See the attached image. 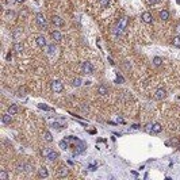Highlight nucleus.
I'll use <instances>...</instances> for the list:
<instances>
[{
  "label": "nucleus",
  "instance_id": "1",
  "mask_svg": "<svg viewBox=\"0 0 180 180\" xmlns=\"http://www.w3.org/2000/svg\"><path fill=\"white\" fill-rule=\"evenodd\" d=\"M52 89L56 93H60V92H62V89H64V85H62V83L60 80H54L52 83Z\"/></svg>",
  "mask_w": 180,
  "mask_h": 180
},
{
  "label": "nucleus",
  "instance_id": "2",
  "mask_svg": "<svg viewBox=\"0 0 180 180\" xmlns=\"http://www.w3.org/2000/svg\"><path fill=\"white\" fill-rule=\"evenodd\" d=\"M81 70H83L85 75H91V73L93 72V68H92V65H91V62H88V61L83 62V64H81Z\"/></svg>",
  "mask_w": 180,
  "mask_h": 180
},
{
  "label": "nucleus",
  "instance_id": "3",
  "mask_svg": "<svg viewBox=\"0 0 180 180\" xmlns=\"http://www.w3.org/2000/svg\"><path fill=\"white\" fill-rule=\"evenodd\" d=\"M35 20H37V23H38V26H40V27H42V29L46 27V18L43 16L42 14H37Z\"/></svg>",
  "mask_w": 180,
  "mask_h": 180
},
{
  "label": "nucleus",
  "instance_id": "4",
  "mask_svg": "<svg viewBox=\"0 0 180 180\" xmlns=\"http://www.w3.org/2000/svg\"><path fill=\"white\" fill-rule=\"evenodd\" d=\"M165 96H167V91L164 88H159L154 93V99H157V100H162Z\"/></svg>",
  "mask_w": 180,
  "mask_h": 180
},
{
  "label": "nucleus",
  "instance_id": "5",
  "mask_svg": "<svg viewBox=\"0 0 180 180\" xmlns=\"http://www.w3.org/2000/svg\"><path fill=\"white\" fill-rule=\"evenodd\" d=\"M141 19H142V22L145 23H152L153 22V16L150 12H144L142 15H141Z\"/></svg>",
  "mask_w": 180,
  "mask_h": 180
},
{
  "label": "nucleus",
  "instance_id": "6",
  "mask_svg": "<svg viewBox=\"0 0 180 180\" xmlns=\"http://www.w3.org/2000/svg\"><path fill=\"white\" fill-rule=\"evenodd\" d=\"M127 23H129V19L126 18V16H123V18H121L119 20H118V23H116V26H118L119 29H125V27H126L127 26Z\"/></svg>",
  "mask_w": 180,
  "mask_h": 180
},
{
  "label": "nucleus",
  "instance_id": "7",
  "mask_svg": "<svg viewBox=\"0 0 180 180\" xmlns=\"http://www.w3.org/2000/svg\"><path fill=\"white\" fill-rule=\"evenodd\" d=\"M52 22H53V25H54V26H58V27L64 25V19L60 18V16H57V15H54V16L52 18Z\"/></svg>",
  "mask_w": 180,
  "mask_h": 180
},
{
  "label": "nucleus",
  "instance_id": "8",
  "mask_svg": "<svg viewBox=\"0 0 180 180\" xmlns=\"http://www.w3.org/2000/svg\"><path fill=\"white\" fill-rule=\"evenodd\" d=\"M37 45L40 46V48H45L46 46V40H45V37H42V35H40V37H37Z\"/></svg>",
  "mask_w": 180,
  "mask_h": 180
},
{
  "label": "nucleus",
  "instance_id": "9",
  "mask_svg": "<svg viewBox=\"0 0 180 180\" xmlns=\"http://www.w3.org/2000/svg\"><path fill=\"white\" fill-rule=\"evenodd\" d=\"M98 93H99V95H102V96L107 95V93H108V89H107L106 85H99V87H98Z\"/></svg>",
  "mask_w": 180,
  "mask_h": 180
},
{
  "label": "nucleus",
  "instance_id": "10",
  "mask_svg": "<svg viewBox=\"0 0 180 180\" xmlns=\"http://www.w3.org/2000/svg\"><path fill=\"white\" fill-rule=\"evenodd\" d=\"M52 37H53V40L57 41V42H60V41L62 40V34L60 33V31H53V33H52Z\"/></svg>",
  "mask_w": 180,
  "mask_h": 180
},
{
  "label": "nucleus",
  "instance_id": "11",
  "mask_svg": "<svg viewBox=\"0 0 180 180\" xmlns=\"http://www.w3.org/2000/svg\"><path fill=\"white\" fill-rule=\"evenodd\" d=\"M160 19H161V20H168V19H169V12H168L167 10L160 11Z\"/></svg>",
  "mask_w": 180,
  "mask_h": 180
},
{
  "label": "nucleus",
  "instance_id": "12",
  "mask_svg": "<svg viewBox=\"0 0 180 180\" xmlns=\"http://www.w3.org/2000/svg\"><path fill=\"white\" fill-rule=\"evenodd\" d=\"M2 121H3V123H5V125H10L11 121H12L11 114H4V115L2 116Z\"/></svg>",
  "mask_w": 180,
  "mask_h": 180
},
{
  "label": "nucleus",
  "instance_id": "13",
  "mask_svg": "<svg viewBox=\"0 0 180 180\" xmlns=\"http://www.w3.org/2000/svg\"><path fill=\"white\" fill-rule=\"evenodd\" d=\"M43 139H45V141H48V142H52V141H53L52 133H50V131H43Z\"/></svg>",
  "mask_w": 180,
  "mask_h": 180
},
{
  "label": "nucleus",
  "instance_id": "14",
  "mask_svg": "<svg viewBox=\"0 0 180 180\" xmlns=\"http://www.w3.org/2000/svg\"><path fill=\"white\" fill-rule=\"evenodd\" d=\"M16 113H18V106H16V104H11V106L8 107V114L15 115Z\"/></svg>",
  "mask_w": 180,
  "mask_h": 180
},
{
  "label": "nucleus",
  "instance_id": "15",
  "mask_svg": "<svg viewBox=\"0 0 180 180\" xmlns=\"http://www.w3.org/2000/svg\"><path fill=\"white\" fill-rule=\"evenodd\" d=\"M38 176H40V177H46V176H48V169H46L45 167L40 168V171H38Z\"/></svg>",
  "mask_w": 180,
  "mask_h": 180
},
{
  "label": "nucleus",
  "instance_id": "16",
  "mask_svg": "<svg viewBox=\"0 0 180 180\" xmlns=\"http://www.w3.org/2000/svg\"><path fill=\"white\" fill-rule=\"evenodd\" d=\"M14 50L18 54H20V53L23 52V45H22V43H15V45H14Z\"/></svg>",
  "mask_w": 180,
  "mask_h": 180
},
{
  "label": "nucleus",
  "instance_id": "17",
  "mask_svg": "<svg viewBox=\"0 0 180 180\" xmlns=\"http://www.w3.org/2000/svg\"><path fill=\"white\" fill-rule=\"evenodd\" d=\"M161 130H162V126L160 123H153V129H152L153 133H160Z\"/></svg>",
  "mask_w": 180,
  "mask_h": 180
},
{
  "label": "nucleus",
  "instance_id": "18",
  "mask_svg": "<svg viewBox=\"0 0 180 180\" xmlns=\"http://www.w3.org/2000/svg\"><path fill=\"white\" fill-rule=\"evenodd\" d=\"M172 43H173V46H176V48H180V37H179V35L173 37V40H172Z\"/></svg>",
  "mask_w": 180,
  "mask_h": 180
},
{
  "label": "nucleus",
  "instance_id": "19",
  "mask_svg": "<svg viewBox=\"0 0 180 180\" xmlns=\"http://www.w3.org/2000/svg\"><path fill=\"white\" fill-rule=\"evenodd\" d=\"M108 4H110V0H99V5L102 7V8L108 7Z\"/></svg>",
  "mask_w": 180,
  "mask_h": 180
},
{
  "label": "nucleus",
  "instance_id": "20",
  "mask_svg": "<svg viewBox=\"0 0 180 180\" xmlns=\"http://www.w3.org/2000/svg\"><path fill=\"white\" fill-rule=\"evenodd\" d=\"M57 157H58V153H57V152H53V150H52V152H50V154L48 156V159H49L50 161H53V160H56Z\"/></svg>",
  "mask_w": 180,
  "mask_h": 180
},
{
  "label": "nucleus",
  "instance_id": "21",
  "mask_svg": "<svg viewBox=\"0 0 180 180\" xmlns=\"http://www.w3.org/2000/svg\"><path fill=\"white\" fill-rule=\"evenodd\" d=\"M0 180H8V173L5 171H0Z\"/></svg>",
  "mask_w": 180,
  "mask_h": 180
},
{
  "label": "nucleus",
  "instance_id": "22",
  "mask_svg": "<svg viewBox=\"0 0 180 180\" xmlns=\"http://www.w3.org/2000/svg\"><path fill=\"white\" fill-rule=\"evenodd\" d=\"M68 173V171H66V168H64V167H62V168H60L58 169V176H61V177H64L65 175Z\"/></svg>",
  "mask_w": 180,
  "mask_h": 180
},
{
  "label": "nucleus",
  "instance_id": "23",
  "mask_svg": "<svg viewBox=\"0 0 180 180\" xmlns=\"http://www.w3.org/2000/svg\"><path fill=\"white\" fill-rule=\"evenodd\" d=\"M161 62H162V60H161L160 57H154V58H153V64H154L156 66H160Z\"/></svg>",
  "mask_w": 180,
  "mask_h": 180
},
{
  "label": "nucleus",
  "instance_id": "24",
  "mask_svg": "<svg viewBox=\"0 0 180 180\" xmlns=\"http://www.w3.org/2000/svg\"><path fill=\"white\" fill-rule=\"evenodd\" d=\"M73 85H75V87H80V85H81V79H80V77L73 79Z\"/></svg>",
  "mask_w": 180,
  "mask_h": 180
},
{
  "label": "nucleus",
  "instance_id": "25",
  "mask_svg": "<svg viewBox=\"0 0 180 180\" xmlns=\"http://www.w3.org/2000/svg\"><path fill=\"white\" fill-rule=\"evenodd\" d=\"M25 167H26V164H25V162H19V164H18V167H16V169H18L19 172H22V171H25Z\"/></svg>",
  "mask_w": 180,
  "mask_h": 180
},
{
  "label": "nucleus",
  "instance_id": "26",
  "mask_svg": "<svg viewBox=\"0 0 180 180\" xmlns=\"http://www.w3.org/2000/svg\"><path fill=\"white\" fill-rule=\"evenodd\" d=\"M68 142H69L68 139H66V141H61V142H60V146L62 148V149H66V148H68Z\"/></svg>",
  "mask_w": 180,
  "mask_h": 180
},
{
  "label": "nucleus",
  "instance_id": "27",
  "mask_svg": "<svg viewBox=\"0 0 180 180\" xmlns=\"http://www.w3.org/2000/svg\"><path fill=\"white\" fill-rule=\"evenodd\" d=\"M54 50H56V46H54V45H49V46H48V53H49V54H52Z\"/></svg>",
  "mask_w": 180,
  "mask_h": 180
},
{
  "label": "nucleus",
  "instance_id": "28",
  "mask_svg": "<svg viewBox=\"0 0 180 180\" xmlns=\"http://www.w3.org/2000/svg\"><path fill=\"white\" fill-rule=\"evenodd\" d=\"M31 169H33V165H31V164H29V162H26V167H25V171H26V172H30Z\"/></svg>",
  "mask_w": 180,
  "mask_h": 180
},
{
  "label": "nucleus",
  "instance_id": "29",
  "mask_svg": "<svg viewBox=\"0 0 180 180\" xmlns=\"http://www.w3.org/2000/svg\"><path fill=\"white\" fill-rule=\"evenodd\" d=\"M53 127H56L57 130H60L62 126H61V123H60V122H53Z\"/></svg>",
  "mask_w": 180,
  "mask_h": 180
},
{
  "label": "nucleus",
  "instance_id": "30",
  "mask_svg": "<svg viewBox=\"0 0 180 180\" xmlns=\"http://www.w3.org/2000/svg\"><path fill=\"white\" fill-rule=\"evenodd\" d=\"M50 152H52V149H43V150H42V154H43V156H46V157H48V156L50 154Z\"/></svg>",
  "mask_w": 180,
  "mask_h": 180
},
{
  "label": "nucleus",
  "instance_id": "31",
  "mask_svg": "<svg viewBox=\"0 0 180 180\" xmlns=\"http://www.w3.org/2000/svg\"><path fill=\"white\" fill-rule=\"evenodd\" d=\"M152 129H153V125H152V123L146 125V127H145V130H146V131H152Z\"/></svg>",
  "mask_w": 180,
  "mask_h": 180
},
{
  "label": "nucleus",
  "instance_id": "32",
  "mask_svg": "<svg viewBox=\"0 0 180 180\" xmlns=\"http://www.w3.org/2000/svg\"><path fill=\"white\" fill-rule=\"evenodd\" d=\"M38 107H40V108H43V110H50L48 106H43V104H38Z\"/></svg>",
  "mask_w": 180,
  "mask_h": 180
},
{
  "label": "nucleus",
  "instance_id": "33",
  "mask_svg": "<svg viewBox=\"0 0 180 180\" xmlns=\"http://www.w3.org/2000/svg\"><path fill=\"white\" fill-rule=\"evenodd\" d=\"M175 31H176L177 34H180V23H179V25H176V29H175Z\"/></svg>",
  "mask_w": 180,
  "mask_h": 180
},
{
  "label": "nucleus",
  "instance_id": "34",
  "mask_svg": "<svg viewBox=\"0 0 180 180\" xmlns=\"http://www.w3.org/2000/svg\"><path fill=\"white\" fill-rule=\"evenodd\" d=\"M148 3L149 4H156V3H159L157 0H148Z\"/></svg>",
  "mask_w": 180,
  "mask_h": 180
},
{
  "label": "nucleus",
  "instance_id": "35",
  "mask_svg": "<svg viewBox=\"0 0 180 180\" xmlns=\"http://www.w3.org/2000/svg\"><path fill=\"white\" fill-rule=\"evenodd\" d=\"M116 83H123V77H118V79H116Z\"/></svg>",
  "mask_w": 180,
  "mask_h": 180
},
{
  "label": "nucleus",
  "instance_id": "36",
  "mask_svg": "<svg viewBox=\"0 0 180 180\" xmlns=\"http://www.w3.org/2000/svg\"><path fill=\"white\" fill-rule=\"evenodd\" d=\"M16 2H18V3H23V2H25V0H16Z\"/></svg>",
  "mask_w": 180,
  "mask_h": 180
},
{
  "label": "nucleus",
  "instance_id": "37",
  "mask_svg": "<svg viewBox=\"0 0 180 180\" xmlns=\"http://www.w3.org/2000/svg\"><path fill=\"white\" fill-rule=\"evenodd\" d=\"M12 2H16V0H8V3H12Z\"/></svg>",
  "mask_w": 180,
  "mask_h": 180
},
{
  "label": "nucleus",
  "instance_id": "38",
  "mask_svg": "<svg viewBox=\"0 0 180 180\" xmlns=\"http://www.w3.org/2000/svg\"><path fill=\"white\" fill-rule=\"evenodd\" d=\"M176 2H177V4H180V0H176Z\"/></svg>",
  "mask_w": 180,
  "mask_h": 180
},
{
  "label": "nucleus",
  "instance_id": "39",
  "mask_svg": "<svg viewBox=\"0 0 180 180\" xmlns=\"http://www.w3.org/2000/svg\"><path fill=\"white\" fill-rule=\"evenodd\" d=\"M157 2H159V3H160V2H162V0H157Z\"/></svg>",
  "mask_w": 180,
  "mask_h": 180
}]
</instances>
